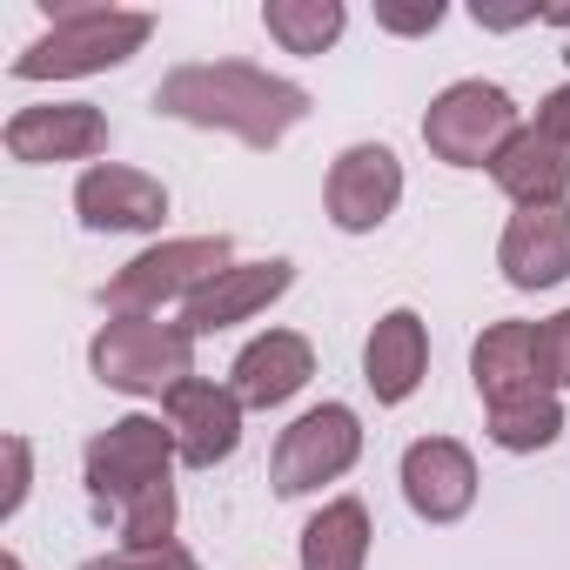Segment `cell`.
Segmentation results:
<instances>
[{
	"label": "cell",
	"instance_id": "cb8c5ba5",
	"mask_svg": "<svg viewBox=\"0 0 570 570\" xmlns=\"http://www.w3.org/2000/svg\"><path fill=\"white\" fill-rule=\"evenodd\" d=\"M28 503V436H8V497H0V517H14Z\"/></svg>",
	"mask_w": 570,
	"mask_h": 570
},
{
	"label": "cell",
	"instance_id": "8fae6325",
	"mask_svg": "<svg viewBox=\"0 0 570 570\" xmlns=\"http://www.w3.org/2000/svg\"><path fill=\"white\" fill-rule=\"evenodd\" d=\"M108 148V115L95 101H48V108H21L8 121V155L14 161H88Z\"/></svg>",
	"mask_w": 570,
	"mask_h": 570
},
{
	"label": "cell",
	"instance_id": "5b68a950",
	"mask_svg": "<svg viewBox=\"0 0 570 570\" xmlns=\"http://www.w3.org/2000/svg\"><path fill=\"white\" fill-rule=\"evenodd\" d=\"M181 450H175V430H161L155 416H121V423H108L95 443H88V456H81V470H88V497H95V510L108 517H121L141 490H155V483H168V463H175Z\"/></svg>",
	"mask_w": 570,
	"mask_h": 570
},
{
	"label": "cell",
	"instance_id": "9c48e42d",
	"mask_svg": "<svg viewBox=\"0 0 570 570\" xmlns=\"http://www.w3.org/2000/svg\"><path fill=\"white\" fill-rule=\"evenodd\" d=\"M470 370H476V396L490 416L503 410H530L543 396H557L537 370V323H490L470 350Z\"/></svg>",
	"mask_w": 570,
	"mask_h": 570
},
{
	"label": "cell",
	"instance_id": "277c9868",
	"mask_svg": "<svg viewBox=\"0 0 570 570\" xmlns=\"http://www.w3.org/2000/svg\"><path fill=\"white\" fill-rule=\"evenodd\" d=\"M228 255H235V248H228V235H181V242L141 248L121 275H108L101 303H108L115 316H155V309H161V303H175V296H181V303H188V296H202L222 268H235Z\"/></svg>",
	"mask_w": 570,
	"mask_h": 570
},
{
	"label": "cell",
	"instance_id": "7402d4cb",
	"mask_svg": "<svg viewBox=\"0 0 570 570\" xmlns=\"http://www.w3.org/2000/svg\"><path fill=\"white\" fill-rule=\"evenodd\" d=\"M537 370H543L550 390H570V309L537 323Z\"/></svg>",
	"mask_w": 570,
	"mask_h": 570
},
{
	"label": "cell",
	"instance_id": "44dd1931",
	"mask_svg": "<svg viewBox=\"0 0 570 570\" xmlns=\"http://www.w3.org/2000/svg\"><path fill=\"white\" fill-rule=\"evenodd\" d=\"M121 550H155V543H175V483H155L141 490L121 517Z\"/></svg>",
	"mask_w": 570,
	"mask_h": 570
},
{
	"label": "cell",
	"instance_id": "30bf717a",
	"mask_svg": "<svg viewBox=\"0 0 570 570\" xmlns=\"http://www.w3.org/2000/svg\"><path fill=\"white\" fill-rule=\"evenodd\" d=\"M161 416H168L175 450H181L188 470H215V463H228L235 443H242V403H235V390H222V383L188 376L181 390L161 396Z\"/></svg>",
	"mask_w": 570,
	"mask_h": 570
},
{
	"label": "cell",
	"instance_id": "ffe728a7",
	"mask_svg": "<svg viewBox=\"0 0 570 570\" xmlns=\"http://www.w3.org/2000/svg\"><path fill=\"white\" fill-rule=\"evenodd\" d=\"M262 28L289 48V55H323L343 35V8H336V0H268Z\"/></svg>",
	"mask_w": 570,
	"mask_h": 570
},
{
	"label": "cell",
	"instance_id": "e0dca14e",
	"mask_svg": "<svg viewBox=\"0 0 570 570\" xmlns=\"http://www.w3.org/2000/svg\"><path fill=\"white\" fill-rule=\"evenodd\" d=\"M490 175H497V188L517 208H557L570 195V141H557V135H543L530 121V128H517L503 141V155L490 161Z\"/></svg>",
	"mask_w": 570,
	"mask_h": 570
},
{
	"label": "cell",
	"instance_id": "5bb4252c",
	"mask_svg": "<svg viewBox=\"0 0 570 570\" xmlns=\"http://www.w3.org/2000/svg\"><path fill=\"white\" fill-rule=\"evenodd\" d=\"M503 282L510 289H557L570 275V202L557 208H517L503 228Z\"/></svg>",
	"mask_w": 570,
	"mask_h": 570
},
{
	"label": "cell",
	"instance_id": "d6986e66",
	"mask_svg": "<svg viewBox=\"0 0 570 570\" xmlns=\"http://www.w3.org/2000/svg\"><path fill=\"white\" fill-rule=\"evenodd\" d=\"M370 563V510L356 497H336L303 530V570H363Z\"/></svg>",
	"mask_w": 570,
	"mask_h": 570
},
{
	"label": "cell",
	"instance_id": "d4e9b609",
	"mask_svg": "<svg viewBox=\"0 0 570 570\" xmlns=\"http://www.w3.org/2000/svg\"><path fill=\"white\" fill-rule=\"evenodd\" d=\"M376 21L390 28V35H430L436 21H443V8L430 0V8H376Z\"/></svg>",
	"mask_w": 570,
	"mask_h": 570
},
{
	"label": "cell",
	"instance_id": "3957f363",
	"mask_svg": "<svg viewBox=\"0 0 570 570\" xmlns=\"http://www.w3.org/2000/svg\"><path fill=\"white\" fill-rule=\"evenodd\" d=\"M88 370L121 396H168L195 376V330L155 316H115L88 343Z\"/></svg>",
	"mask_w": 570,
	"mask_h": 570
},
{
	"label": "cell",
	"instance_id": "ba28073f",
	"mask_svg": "<svg viewBox=\"0 0 570 570\" xmlns=\"http://www.w3.org/2000/svg\"><path fill=\"white\" fill-rule=\"evenodd\" d=\"M396 202H403V161L383 141H356V148L336 155V168H330V222L343 235L383 228L396 215Z\"/></svg>",
	"mask_w": 570,
	"mask_h": 570
},
{
	"label": "cell",
	"instance_id": "ac0fdd59",
	"mask_svg": "<svg viewBox=\"0 0 570 570\" xmlns=\"http://www.w3.org/2000/svg\"><path fill=\"white\" fill-rule=\"evenodd\" d=\"M430 370V330L416 309H390L370 343H363V383L376 390V403H410L416 383Z\"/></svg>",
	"mask_w": 570,
	"mask_h": 570
},
{
	"label": "cell",
	"instance_id": "7a4b0ae2",
	"mask_svg": "<svg viewBox=\"0 0 570 570\" xmlns=\"http://www.w3.org/2000/svg\"><path fill=\"white\" fill-rule=\"evenodd\" d=\"M155 35L148 14L128 8H68L55 14V28L14 55V81H75V75H101L121 68L128 55H141V41Z\"/></svg>",
	"mask_w": 570,
	"mask_h": 570
},
{
	"label": "cell",
	"instance_id": "8992f818",
	"mask_svg": "<svg viewBox=\"0 0 570 570\" xmlns=\"http://www.w3.org/2000/svg\"><path fill=\"white\" fill-rule=\"evenodd\" d=\"M517 128H523V121H517V101H510L497 81H456V88H443V95L430 101V115H423L430 155L450 161V168H483V161H497Z\"/></svg>",
	"mask_w": 570,
	"mask_h": 570
},
{
	"label": "cell",
	"instance_id": "484cf974",
	"mask_svg": "<svg viewBox=\"0 0 570 570\" xmlns=\"http://www.w3.org/2000/svg\"><path fill=\"white\" fill-rule=\"evenodd\" d=\"M537 128H543V135H557V141H570V81H563L557 95H543V108H537Z\"/></svg>",
	"mask_w": 570,
	"mask_h": 570
},
{
	"label": "cell",
	"instance_id": "52a82bcc",
	"mask_svg": "<svg viewBox=\"0 0 570 570\" xmlns=\"http://www.w3.org/2000/svg\"><path fill=\"white\" fill-rule=\"evenodd\" d=\"M356 456H363L356 410L350 403H323V410H303L289 430H282L268 483H275V497H303V490H323L343 470H356Z\"/></svg>",
	"mask_w": 570,
	"mask_h": 570
},
{
	"label": "cell",
	"instance_id": "2e32d148",
	"mask_svg": "<svg viewBox=\"0 0 570 570\" xmlns=\"http://www.w3.org/2000/svg\"><path fill=\"white\" fill-rule=\"evenodd\" d=\"M296 282V268L289 262H235V268H222L202 296H188V330L195 336H215V330H235V323H248V316H262L282 289Z\"/></svg>",
	"mask_w": 570,
	"mask_h": 570
},
{
	"label": "cell",
	"instance_id": "7c38bea8",
	"mask_svg": "<svg viewBox=\"0 0 570 570\" xmlns=\"http://www.w3.org/2000/svg\"><path fill=\"white\" fill-rule=\"evenodd\" d=\"M75 208L88 228L101 235H135V228H161L168 215V188L141 168H121V161H95L75 188Z\"/></svg>",
	"mask_w": 570,
	"mask_h": 570
},
{
	"label": "cell",
	"instance_id": "603a6c76",
	"mask_svg": "<svg viewBox=\"0 0 570 570\" xmlns=\"http://www.w3.org/2000/svg\"><path fill=\"white\" fill-rule=\"evenodd\" d=\"M88 570H202L181 543H155V550H108V557H88Z\"/></svg>",
	"mask_w": 570,
	"mask_h": 570
},
{
	"label": "cell",
	"instance_id": "4fadbf2b",
	"mask_svg": "<svg viewBox=\"0 0 570 570\" xmlns=\"http://www.w3.org/2000/svg\"><path fill=\"white\" fill-rule=\"evenodd\" d=\"M403 497L430 523H456L476 503V456L450 436H423L403 450Z\"/></svg>",
	"mask_w": 570,
	"mask_h": 570
},
{
	"label": "cell",
	"instance_id": "4316f807",
	"mask_svg": "<svg viewBox=\"0 0 570 570\" xmlns=\"http://www.w3.org/2000/svg\"><path fill=\"white\" fill-rule=\"evenodd\" d=\"M8 570H21V557H8Z\"/></svg>",
	"mask_w": 570,
	"mask_h": 570
},
{
	"label": "cell",
	"instance_id": "9a60e30c",
	"mask_svg": "<svg viewBox=\"0 0 570 570\" xmlns=\"http://www.w3.org/2000/svg\"><path fill=\"white\" fill-rule=\"evenodd\" d=\"M235 383V403L242 410H282L309 376H316V350H309V336H296V330H268V336H255L242 356H235V370H228Z\"/></svg>",
	"mask_w": 570,
	"mask_h": 570
},
{
	"label": "cell",
	"instance_id": "6da1fadb",
	"mask_svg": "<svg viewBox=\"0 0 570 570\" xmlns=\"http://www.w3.org/2000/svg\"><path fill=\"white\" fill-rule=\"evenodd\" d=\"M155 108L188 128H222L248 148H275L309 115V88L282 81L268 68H248V61H188L155 88Z\"/></svg>",
	"mask_w": 570,
	"mask_h": 570
}]
</instances>
